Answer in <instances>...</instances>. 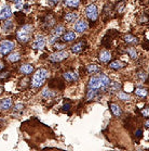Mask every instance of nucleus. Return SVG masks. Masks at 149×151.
<instances>
[{
	"label": "nucleus",
	"mask_w": 149,
	"mask_h": 151,
	"mask_svg": "<svg viewBox=\"0 0 149 151\" xmlns=\"http://www.w3.org/2000/svg\"><path fill=\"white\" fill-rule=\"evenodd\" d=\"M69 109H70V104H69V103H67V104H65L64 106H63V111H68L69 110Z\"/></svg>",
	"instance_id": "nucleus-39"
},
{
	"label": "nucleus",
	"mask_w": 149,
	"mask_h": 151,
	"mask_svg": "<svg viewBox=\"0 0 149 151\" xmlns=\"http://www.w3.org/2000/svg\"><path fill=\"white\" fill-rule=\"evenodd\" d=\"M31 36H33V26L29 24L23 25L16 33L17 40L20 41L21 44L28 42L31 39Z\"/></svg>",
	"instance_id": "nucleus-1"
},
{
	"label": "nucleus",
	"mask_w": 149,
	"mask_h": 151,
	"mask_svg": "<svg viewBox=\"0 0 149 151\" xmlns=\"http://www.w3.org/2000/svg\"><path fill=\"white\" fill-rule=\"evenodd\" d=\"M20 59H21V55H20V53H17V52L10 53V55H8V60L10 62H17Z\"/></svg>",
	"instance_id": "nucleus-29"
},
{
	"label": "nucleus",
	"mask_w": 149,
	"mask_h": 151,
	"mask_svg": "<svg viewBox=\"0 0 149 151\" xmlns=\"http://www.w3.org/2000/svg\"><path fill=\"white\" fill-rule=\"evenodd\" d=\"M87 29H88V23H87V21L80 20L74 24V32H77V33H83Z\"/></svg>",
	"instance_id": "nucleus-9"
},
{
	"label": "nucleus",
	"mask_w": 149,
	"mask_h": 151,
	"mask_svg": "<svg viewBox=\"0 0 149 151\" xmlns=\"http://www.w3.org/2000/svg\"><path fill=\"white\" fill-rule=\"evenodd\" d=\"M49 1H51L52 4H57V2H61L62 0H49Z\"/></svg>",
	"instance_id": "nucleus-42"
},
{
	"label": "nucleus",
	"mask_w": 149,
	"mask_h": 151,
	"mask_svg": "<svg viewBox=\"0 0 149 151\" xmlns=\"http://www.w3.org/2000/svg\"><path fill=\"white\" fill-rule=\"evenodd\" d=\"M15 6H16L17 9H20V8H23V0H12Z\"/></svg>",
	"instance_id": "nucleus-36"
},
{
	"label": "nucleus",
	"mask_w": 149,
	"mask_h": 151,
	"mask_svg": "<svg viewBox=\"0 0 149 151\" xmlns=\"http://www.w3.org/2000/svg\"><path fill=\"white\" fill-rule=\"evenodd\" d=\"M12 15V10L9 6H4L1 10H0V21H4L9 19Z\"/></svg>",
	"instance_id": "nucleus-11"
},
{
	"label": "nucleus",
	"mask_w": 149,
	"mask_h": 151,
	"mask_svg": "<svg viewBox=\"0 0 149 151\" xmlns=\"http://www.w3.org/2000/svg\"><path fill=\"white\" fill-rule=\"evenodd\" d=\"M89 88L91 89H98L102 90L101 87V81H99V76H92L90 81H89Z\"/></svg>",
	"instance_id": "nucleus-8"
},
{
	"label": "nucleus",
	"mask_w": 149,
	"mask_h": 151,
	"mask_svg": "<svg viewBox=\"0 0 149 151\" xmlns=\"http://www.w3.org/2000/svg\"><path fill=\"white\" fill-rule=\"evenodd\" d=\"M68 58V53L66 51H56L54 53H52L50 57H49V60L51 62H54V63H57V62L64 61L65 59Z\"/></svg>",
	"instance_id": "nucleus-6"
},
{
	"label": "nucleus",
	"mask_w": 149,
	"mask_h": 151,
	"mask_svg": "<svg viewBox=\"0 0 149 151\" xmlns=\"http://www.w3.org/2000/svg\"><path fill=\"white\" fill-rule=\"evenodd\" d=\"M126 65V63H123V62H121V61H118V60L112 61L111 63H109V66H110L112 70H121Z\"/></svg>",
	"instance_id": "nucleus-21"
},
{
	"label": "nucleus",
	"mask_w": 149,
	"mask_h": 151,
	"mask_svg": "<svg viewBox=\"0 0 149 151\" xmlns=\"http://www.w3.org/2000/svg\"><path fill=\"white\" fill-rule=\"evenodd\" d=\"M41 95H42V97H43L44 99H51V98H53V97H54L56 93H55L54 91L50 90L49 88H45V89L42 90Z\"/></svg>",
	"instance_id": "nucleus-24"
},
{
	"label": "nucleus",
	"mask_w": 149,
	"mask_h": 151,
	"mask_svg": "<svg viewBox=\"0 0 149 151\" xmlns=\"http://www.w3.org/2000/svg\"><path fill=\"white\" fill-rule=\"evenodd\" d=\"M126 52L130 55V58L133 59V60H135V59L137 58V51H136V49L134 48V47H129V48H126Z\"/></svg>",
	"instance_id": "nucleus-27"
},
{
	"label": "nucleus",
	"mask_w": 149,
	"mask_h": 151,
	"mask_svg": "<svg viewBox=\"0 0 149 151\" xmlns=\"http://www.w3.org/2000/svg\"><path fill=\"white\" fill-rule=\"evenodd\" d=\"M31 1H34V0H31Z\"/></svg>",
	"instance_id": "nucleus-45"
},
{
	"label": "nucleus",
	"mask_w": 149,
	"mask_h": 151,
	"mask_svg": "<svg viewBox=\"0 0 149 151\" xmlns=\"http://www.w3.org/2000/svg\"><path fill=\"white\" fill-rule=\"evenodd\" d=\"M143 48L149 50V40H145L143 42Z\"/></svg>",
	"instance_id": "nucleus-38"
},
{
	"label": "nucleus",
	"mask_w": 149,
	"mask_h": 151,
	"mask_svg": "<svg viewBox=\"0 0 149 151\" xmlns=\"http://www.w3.org/2000/svg\"><path fill=\"white\" fill-rule=\"evenodd\" d=\"M2 93H4V87L0 85V95H1Z\"/></svg>",
	"instance_id": "nucleus-44"
},
{
	"label": "nucleus",
	"mask_w": 149,
	"mask_h": 151,
	"mask_svg": "<svg viewBox=\"0 0 149 151\" xmlns=\"http://www.w3.org/2000/svg\"><path fill=\"white\" fill-rule=\"evenodd\" d=\"M23 109H24V104H22V103H17V104L14 106V111H22Z\"/></svg>",
	"instance_id": "nucleus-37"
},
{
	"label": "nucleus",
	"mask_w": 149,
	"mask_h": 151,
	"mask_svg": "<svg viewBox=\"0 0 149 151\" xmlns=\"http://www.w3.org/2000/svg\"><path fill=\"white\" fill-rule=\"evenodd\" d=\"M64 31H65V27L63 25H57L53 29V32H52L50 39H49V44H55V41L57 40L60 37H62V35L64 34Z\"/></svg>",
	"instance_id": "nucleus-4"
},
{
	"label": "nucleus",
	"mask_w": 149,
	"mask_h": 151,
	"mask_svg": "<svg viewBox=\"0 0 149 151\" xmlns=\"http://www.w3.org/2000/svg\"><path fill=\"white\" fill-rule=\"evenodd\" d=\"M109 108H110V110H111L112 114L115 115V116H121L122 114V111H121V108L118 106V104H116V103H108Z\"/></svg>",
	"instance_id": "nucleus-15"
},
{
	"label": "nucleus",
	"mask_w": 149,
	"mask_h": 151,
	"mask_svg": "<svg viewBox=\"0 0 149 151\" xmlns=\"http://www.w3.org/2000/svg\"><path fill=\"white\" fill-rule=\"evenodd\" d=\"M99 81H101V87H102L103 91H107L109 89V86L111 84V81L108 76L104 74V73H101L99 74Z\"/></svg>",
	"instance_id": "nucleus-7"
},
{
	"label": "nucleus",
	"mask_w": 149,
	"mask_h": 151,
	"mask_svg": "<svg viewBox=\"0 0 149 151\" xmlns=\"http://www.w3.org/2000/svg\"><path fill=\"white\" fill-rule=\"evenodd\" d=\"M145 127H146V128H149V120L145 122Z\"/></svg>",
	"instance_id": "nucleus-43"
},
{
	"label": "nucleus",
	"mask_w": 149,
	"mask_h": 151,
	"mask_svg": "<svg viewBox=\"0 0 149 151\" xmlns=\"http://www.w3.org/2000/svg\"><path fill=\"white\" fill-rule=\"evenodd\" d=\"M62 39H63L65 42H70V41L76 39V33H74V32H67V33H64V34L62 35Z\"/></svg>",
	"instance_id": "nucleus-18"
},
{
	"label": "nucleus",
	"mask_w": 149,
	"mask_h": 151,
	"mask_svg": "<svg viewBox=\"0 0 149 151\" xmlns=\"http://www.w3.org/2000/svg\"><path fill=\"white\" fill-rule=\"evenodd\" d=\"M140 113L144 117H149V106H145L144 109H142Z\"/></svg>",
	"instance_id": "nucleus-34"
},
{
	"label": "nucleus",
	"mask_w": 149,
	"mask_h": 151,
	"mask_svg": "<svg viewBox=\"0 0 149 151\" xmlns=\"http://www.w3.org/2000/svg\"><path fill=\"white\" fill-rule=\"evenodd\" d=\"M15 47V44L10 40H2L0 42V55H6L10 53Z\"/></svg>",
	"instance_id": "nucleus-3"
},
{
	"label": "nucleus",
	"mask_w": 149,
	"mask_h": 151,
	"mask_svg": "<svg viewBox=\"0 0 149 151\" xmlns=\"http://www.w3.org/2000/svg\"><path fill=\"white\" fill-rule=\"evenodd\" d=\"M34 71V66L31 65V64H23V65L20 68V72L25 74V75H28V74H31Z\"/></svg>",
	"instance_id": "nucleus-20"
},
{
	"label": "nucleus",
	"mask_w": 149,
	"mask_h": 151,
	"mask_svg": "<svg viewBox=\"0 0 149 151\" xmlns=\"http://www.w3.org/2000/svg\"><path fill=\"white\" fill-rule=\"evenodd\" d=\"M4 68V62H0V71H2Z\"/></svg>",
	"instance_id": "nucleus-41"
},
{
	"label": "nucleus",
	"mask_w": 149,
	"mask_h": 151,
	"mask_svg": "<svg viewBox=\"0 0 149 151\" xmlns=\"http://www.w3.org/2000/svg\"><path fill=\"white\" fill-rule=\"evenodd\" d=\"M12 106V99L11 98H4V99L0 100V110L7 111L9 110Z\"/></svg>",
	"instance_id": "nucleus-14"
},
{
	"label": "nucleus",
	"mask_w": 149,
	"mask_h": 151,
	"mask_svg": "<svg viewBox=\"0 0 149 151\" xmlns=\"http://www.w3.org/2000/svg\"><path fill=\"white\" fill-rule=\"evenodd\" d=\"M85 42L84 41H79L77 44H74V46H71V51L74 53H80V52L84 49Z\"/></svg>",
	"instance_id": "nucleus-17"
},
{
	"label": "nucleus",
	"mask_w": 149,
	"mask_h": 151,
	"mask_svg": "<svg viewBox=\"0 0 149 151\" xmlns=\"http://www.w3.org/2000/svg\"><path fill=\"white\" fill-rule=\"evenodd\" d=\"M124 41H126V44L132 45V46H135L138 44V39H137V37H135L134 35H131V34H128L124 36Z\"/></svg>",
	"instance_id": "nucleus-19"
},
{
	"label": "nucleus",
	"mask_w": 149,
	"mask_h": 151,
	"mask_svg": "<svg viewBox=\"0 0 149 151\" xmlns=\"http://www.w3.org/2000/svg\"><path fill=\"white\" fill-rule=\"evenodd\" d=\"M134 93H135L136 96L139 97V98H144V97L147 96V93H148V91H147V89H146V88L139 87V88H136V89L134 90Z\"/></svg>",
	"instance_id": "nucleus-26"
},
{
	"label": "nucleus",
	"mask_w": 149,
	"mask_h": 151,
	"mask_svg": "<svg viewBox=\"0 0 149 151\" xmlns=\"http://www.w3.org/2000/svg\"><path fill=\"white\" fill-rule=\"evenodd\" d=\"M85 14H87V17H88L89 20L95 22L98 17L97 7H96L95 4H90V6H88L87 9H85Z\"/></svg>",
	"instance_id": "nucleus-5"
},
{
	"label": "nucleus",
	"mask_w": 149,
	"mask_h": 151,
	"mask_svg": "<svg viewBox=\"0 0 149 151\" xmlns=\"http://www.w3.org/2000/svg\"><path fill=\"white\" fill-rule=\"evenodd\" d=\"M77 19H78V13H76V12H68L65 15V21L66 22H74Z\"/></svg>",
	"instance_id": "nucleus-25"
},
{
	"label": "nucleus",
	"mask_w": 149,
	"mask_h": 151,
	"mask_svg": "<svg viewBox=\"0 0 149 151\" xmlns=\"http://www.w3.org/2000/svg\"><path fill=\"white\" fill-rule=\"evenodd\" d=\"M63 77H64V79L66 82H77L79 79L78 73L72 72V71H70V72H65L63 74Z\"/></svg>",
	"instance_id": "nucleus-13"
},
{
	"label": "nucleus",
	"mask_w": 149,
	"mask_h": 151,
	"mask_svg": "<svg viewBox=\"0 0 149 151\" xmlns=\"http://www.w3.org/2000/svg\"><path fill=\"white\" fill-rule=\"evenodd\" d=\"M49 76V72L45 69H39L37 70V72L34 74L33 81H31V86L33 88H40L41 86L43 85L45 79Z\"/></svg>",
	"instance_id": "nucleus-2"
},
{
	"label": "nucleus",
	"mask_w": 149,
	"mask_h": 151,
	"mask_svg": "<svg viewBox=\"0 0 149 151\" xmlns=\"http://www.w3.org/2000/svg\"><path fill=\"white\" fill-rule=\"evenodd\" d=\"M111 52L108 51V50H103L101 51L99 55H98V59L102 63H108L110 60H111Z\"/></svg>",
	"instance_id": "nucleus-12"
},
{
	"label": "nucleus",
	"mask_w": 149,
	"mask_h": 151,
	"mask_svg": "<svg viewBox=\"0 0 149 151\" xmlns=\"http://www.w3.org/2000/svg\"><path fill=\"white\" fill-rule=\"evenodd\" d=\"M149 22V17L147 14H143L142 17L138 19V23L139 24H146Z\"/></svg>",
	"instance_id": "nucleus-33"
},
{
	"label": "nucleus",
	"mask_w": 149,
	"mask_h": 151,
	"mask_svg": "<svg viewBox=\"0 0 149 151\" xmlns=\"http://www.w3.org/2000/svg\"><path fill=\"white\" fill-rule=\"evenodd\" d=\"M120 88H121V84L119 82H111V84H110V86H109V89L110 90V93H118L119 90H120Z\"/></svg>",
	"instance_id": "nucleus-23"
},
{
	"label": "nucleus",
	"mask_w": 149,
	"mask_h": 151,
	"mask_svg": "<svg viewBox=\"0 0 149 151\" xmlns=\"http://www.w3.org/2000/svg\"><path fill=\"white\" fill-rule=\"evenodd\" d=\"M65 4L69 8H78L80 6V0H65Z\"/></svg>",
	"instance_id": "nucleus-28"
},
{
	"label": "nucleus",
	"mask_w": 149,
	"mask_h": 151,
	"mask_svg": "<svg viewBox=\"0 0 149 151\" xmlns=\"http://www.w3.org/2000/svg\"><path fill=\"white\" fill-rule=\"evenodd\" d=\"M13 27H14L13 21L9 20V19L4 20V24H2V29H4V33H9V32H11L12 29H13Z\"/></svg>",
	"instance_id": "nucleus-16"
},
{
	"label": "nucleus",
	"mask_w": 149,
	"mask_h": 151,
	"mask_svg": "<svg viewBox=\"0 0 149 151\" xmlns=\"http://www.w3.org/2000/svg\"><path fill=\"white\" fill-rule=\"evenodd\" d=\"M99 91H101V90L91 89V88H89L88 93H87V100H88V101H90V100L94 99L95 97H97L98 95H99Z\"/></svg>",
	"instance_id": "nucleus-22"
},
{
	"label": "nucleus",
	"mask_w": 149,
	"mask_h": 151,
	"mask_svg": "<svg viewBox=\"0 0 149 151\" xmlns=\"http://www.w3.org/2000/svg\"><path fill=\"white\" fill-rule=\"evenodd\" d=\"M66 46H65V44H54V49L55 50H63V49L65 48Z\"/></svg>",
	"instance_id": "nucleus-35"
},
{
	"label": "nucleus",
	"mask_w": 149,
	"mask_h": 151,
	"mask_svg": "<svg viewBox=\"0 0 149 151\" xmlns=\"http://www.w3.org/2000/svg\"><path fill=\"white\" fill-rule=\"evenodd\" d=\"M87 71L88 73H91V74H94V73H97L99 71V68H98L96 64H89L87 66Z\"/></svg>",
	"instance_id": "nucleus-30"
},
{
	"label": "nucleus",
	"mask_w": 149,
	"mask_h": 151,
	"mask_svg": "<svg viewBox=\"0 0 149 151\" xmlns=\"http://www.w3.org/2000/svg\"><path fill=\"white\" fill-rule=\"evenodd\" d=\"M45 45V39H44L43 36H38L36 39H35L34 44H33V49L35 50H40L42 49Z\"/></svg>",
	"instance_id": "nucleus-10"
},
{
	"label": "nucleus",
	"mask_w": 149,
	"mask_h": 151,
	"mask_svg": "<svg viewBox=\"0 0 149 151\" xmlns=\"http://www.w3.org/2000/svg\"><path fill=\"white\" fill-rule=\"evenodd\" d=\"M135 134H136V137H138V138H139L140 136H142V129H138V131L136 132Z\"/></svg>",
	"instance_id": "nucleus-40"
},
{
	"label": "nucleus",
	"mask_w": 149,
	"mask_h": 151,
	"mask_svg": "<svg viewBox=\"0 0 149 151\" xmlns=\"http://www.w3.org/2000/svg\"><path fill=\"white\" fill-rule=\"evenodd\" d=\"M118 98L120 100H122V101H131V96L129 93H123V91H120L118 93Z\"/></svg>",
	"instance_id": "nucleus-31"
},
{
	"label": "nucleus",
	"mask_w": 149,
	"mask_h": 151,
	"mask_svg": "<svg viewBox=\"0 0 149 151\" xmlns=\"http://www.w3.org/2000/svg\"><path fill=\"white\" fill-rule=\"evenodd\" d=\"M137 78L140 79L142 82H145V81H147V78H148V73H146L145 71H139V72L137 73Z\"/></svg>",
	"instance_id": "nucleus-32"
}]
</instances>
